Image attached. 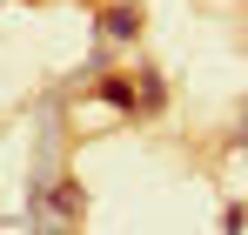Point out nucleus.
Returning <instances> with one entry per match:
<instances>
[{
    "instance_id": "obj_1",
    "label": "nucleus",
    "mask_w": 248,
    "mask_h": 235,
    "mask_svg": "<svg viewBox=\"0 0 248 235\" xmlns=\"http://www.w3.org/2000/svg\"><path fill=\"white\" fill-rule=\"evenodd\" d=\"M101 34L108 40H134L141 34V7H108V14H101Z\"/></svg>"
},
{
    "instance_id": "obj_2",
    "label": "nucleus",
    "mask_w": 248,
    "mask_h": 235,
    "mask_svg": "<svg viewBox=\"0 0 248 235\" xmlns=\"http://www.w3.org/2000/svg\"><path fill=\"white\" fill-rule=\"evenodd\" d=\"M101 94H108L114 108H134V87H127V81H101Z\"/></svg>"
},
{
    "instance_id": "obj_3",
    "label": "nucleus",
    "mask_w": 248,
    "mask_h": 235,
    "mask_svg": "<svg viewBox=\"0 0 248 235\" xmlns=\"http://www.w3.org/2000/svg\"><path fill=\"white\" fill-rule=\"evenodd\" d=\"M242 141H248V121H242Z\"/></svg>"
}]
</instances>
